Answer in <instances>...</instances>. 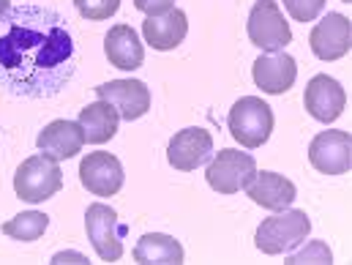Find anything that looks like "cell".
Masks as SVG:
<instances>
[{
    "instance_id": "obj_6",
    "label": "cell",
    "mask_w": 352,
    "mask_h": 265,
    "mask_svg": "<svg viewBox=\"0 0 352 265\" xmlns=\"http://www.w3.org/2000/svg\"><path fill=\"white\" fill-rule=\"evenodd\" d=\"M246 30H249V41L254 47H260L263 52L284 50L292 41L289 22L284 19V14H281L276 0H257L252 6Z\"/></svg>"
},
{
    "instance_id": "obj_26",
    "label": "cell",
    "mask_w": 352,
    "mask_h": 265,
    "mask_svg": "<svg viewBox=\"0 0 352 265\" xmlns=\"http://www.w3.org/2000/svg\"><path fill=\"white\" fill-rule=\"evenodd\" d=\"M8 6H11V0H0V14H3V11L8 8Z\"/></svg>"
},
{
    "instance_id": "obj_1",
    "label": "cell",
    "mask_w": 352,
    "mask_h": 265,
    "mask_svg": "<svg viewBox=\"0 0 352 265\" xmlns=\"http://www.w3.org/2000/svg\"><path fill=\"white\" fill-rule=\"evenodd\" d=\"M77 72L69 19L47 6L19 3L0 14V85L19 98H52Z\"/></svg>"
},
{
    "instance_id": "obj_12",
    "label": "cell",
    "mask_w": 352,
    "mask_h": 265,
    "mask_svg": "<svg viewBox=\"0 0 352 265\" xmlns=\"http://www.w3.org/2000/svg\"><path fill=\"white\" fill-rule=\"evenodd\" d=\"M303 104H306V109H309V115L314 120L333 123L344 112V107H347V93H344L339 80H333L328 74H317L306 85Z\"/></svg>"
},
{
    "instance_id": "obj_20",
    "label": "cell",
    "mask_w": 352,
    "mask_h": 265,
    "mask_svg": "<svg viewBox=\"0 0 352 265\" xmlns=\"http://www.w3.org/2000/svg\"><path fill=\"white\" fill-rule=\"evenodd\" d=\"M134 260L142 265H177L183 263V246L173 235L148 233L134 246Z\"/></svg>"
},
{
    "instance_id": "obj_15",
    "label": "cell",
    "mask_w": 352,
    "mask_h": 265,
    "mask_svg": "<svg viewBox=\"0 0 352 265\" xmlns=\"http://www.w3.org/2000/svg\"><path fill=\"white\" fill-rule=\"evenodd\" d=\"M85 145V134L80 129L77 120H52L44 126V131L38 134V151L47 153L55 162H66L74 159Z\"/></svg>"
},
{
    "instance_id": "obj_14",
    "label": "cell",
    "mask_w": 352,
    "mask_h": 265,
    "mask_svg": "<svg viewBox=\"0 0 352 265\" xmlns=\"http://www.w3.org/2000/svg\"><path fill=\"white\" fill-rule=\"evenodd\" d=\"M295 77H298V63L284 50L265 52L254 61V83H257V88H263L270 96L287 93L295 85Z\"/></svg>"
},
{
    "instance_id": "obj_23",
    "label": "cell",
    "mask_w": 352,
    "mask_h": 265,
    "mask_svg": "<svg viewBox=\"0 0 352 265\" xmlns=\"http://www.w3.org/2000/svg\"><path fill=\"white\" fill-rule=\"evenodd\" d=\"M284 8L289 11V17L295 22H314L322 8H325V0H284Z\"/></svg>"
},
{
    "instance_id": "obj_24",
    "label": "cell",
    "mask_w": 352,
    "mask_h": 265,
    "mask_svg": "<svg viewBox=\"0 0 352 265\" xmlns=\"http://www.w3.org/2000/svg\"><path fill=\"white\" fill-rule=\"evenodd\" d=\"M289 265H300V263H333V255H331V249L322 244V241H311L306 249H300L298 255H292Z\"/></svg>"
},
{
    "instance_id": "obj_16",
    "label": "cell",
    "mask_w": 352,
    "mask_h": 265,
    "mask_svg": "<svg viewBox=\"0 0 352 265\" xmlns=\"http://www.w3.org/2000/svg\"><path fill=\"white\" fill-rule=\"evenodd\" d=\"M104 52L107 61L120 72H134L145 61V47L131 25H115L104 36Z\"/></svg>"
},
{
    "instance_id": "obj_3",
    "label": "cell",
    "mask_w": 352,
    "mask_h": 265,
    "mask_svg": "<svg viewBox=\"0 0 352 265\" xmlns=\"http://www.w3.org/2000/svg\"><path fill=\"white\" fill-rule=\"evenodd\" d=\"M63 189V170L55 159H50L47 153L30 156L16 167L14 176V191L19 200L25 202H44L50 197H55Z\"/></svg>"
},
{
    "instance_id": "obj_9",
    "label": "cell",
    "mask_w": 352,
    "mask_h": 265,
    "mask_svg": "<svg viewBox=\"0 0 352 265\" xmlns=\"http://www.w3.org/2000/svg\"><path fill=\"white\" fill-rule=\"evenodd\" d=\"M309 44H311V52L320 58V61H339L350 52V44H352V25L350 19L339 11H331L325 14L311 36H309Z\"/></svg>"
},
{
    "instance_id": "obj_8",
    "label": "cell",
    "mask_w": 352,
    "mask_h": 265,
    "mask_svg": "<svg viewBox=\"0 0 352 265\" xmlns=\"http://www.w3.org/2000/svg\"><path fill=\"white\" fill-rule=\"evenodd\" d=\"M309 162L325 176H344L352 167L350 131H320L309 145Z\"/></svg>"
},
{
    "instance_id": "obj_27",
    "label": "cell",
    "mask_w": 352,
    "mask_h": 265,
    "mask_svg": "<svg viewBox=\"0 0 352 265\" xmlns=\"http://www.w3.org/2000/svg\"><path fill=\"white\" fill-rule=\"evenodd\" d=\"M344 3H350V0H344Z\"/></svg>"
},
{
    "instance_id": "obj_19",
    "label": "cell",
    "mask_w": 352,
    "mask_h": 265,
    "mask_svg": "<svg viewBox=\"0 0 352 265\" xmlns=\"http://www.w3.org/2000/svg\"><path fill=\"white\" fill-rule=\"evenodd\" d=\"M77 123H80V129H82V134H85V140L90 145H101V142H109L118 134L120 115L109 101L98 98V101L88 104L85 109H80V120Z\"/></svg>"
},
{
    "instance_id": "obj_25",
    "label": "cell",
    "mask_w": 352,
    "mask_h": 265,
    "mask_svg": "<svg viewBox=\"0 0 352 265\" xmlns=\"http://www.w3.org/2000/svg\"><path fill=\"white\" fill-rule=\"evenodd\" d=\"M134 6L148 17H159V14H167L170 8H175V0H134Z\"/></svg>"
},
{
    "instance_id": "obj_21",
    "label": "cell",
    "mask_w": 352,
    "mask_h": 265,
    "mask_svg": "<svg viewBox=\"0 0 352 265\" xmlns=\"http://www.w3.org/2000/svg\"><path fill=\"white\" fill-rule=\"evenodd\" d=\"M50 227V216L47 213H38V211H25L14 219H8L3 224V233L14 241H22V244H30V241H38Z\"/></svg>"
},
{
    "instance_id": "obj_17",
    "label": "cell",
    "mask_w": 352,
    "mask_h": 265,
    "mask_svg": "<svg viewBox=\"0 0 352 265\" xmlns=\"http://www.w3.org/2000/svg\"><path fill=\"white\" fill-rule=\"evenodd\" d=\"M186 33H188V17L180 8H170L167 14H159V17H145L142 22L145 41L159 52L175 50L177 44H183Z\"/></svg>"
},
{
    "instance_id": "obj_13",
    "label": "cell",
    "mask_w": 352,
    "mask_h": 265,
    "mask_svg": "<svg viewBox=\"0 0 352 265\" xmlns=\"http://www.w3.org/2000/svg\"><path fill=\"white\" fill-rule=\"evenodd\" d=\"M96 96L109 101L123 120H137L151 109V90L140 80H112L96 88Z\"/></svg>"
},
{
    "instance_id": "obj_22",
    "label": "cell",
    "mask_w": 352,
    "mask_h": 265,
    "mask_svg": "<svg viewBox=\"0 0 352 265\" xmlns=\"http://www.w3.org/2000/svg\"><path fill=\"white\" fill-rule=\"evenodd\" d=\"M74 6L85 19L98 22V19H109L120 8V0H74Z\"/></svg>"
},
{
    "instance_id": "obj_7",
    "label": "cell",
    "mask_w": 352,
    "mask_h": 265,
    "mask_svg": "<svg viewBox=\"0 0 352 265\" xmlns=\"http://www.w3.org/2000/svg\"><path fill=\"white\" fill-rule=\"evenodd\" d=\"M85 230H88V241L93 244L96 255L104 263H115L123 257V235L126 227L118 222V213L104 205V202H93L85 211Z\"/></svg>"
},
{
    "instance_id": "obj_2",
    "label": "cell",
    "mask_w": 352,
    "mask_h": 265,
    "mask_svg": "<svg viewBox=\"0 0 352 265\" xmlns=\"http://www.w3.org/2000/svg\"><path fill=\"white\" fill-rule=\"evenodd\" d=\"M309 233H311V222H309L306 211L284 208L281 213L263 219V224L257 227L254 244L263 255H287V252L298 249Z\"/></svg>"
},
{
    "instance_id": "obj_4",
    "label": "cell",
    "mask_w": 352,
    "mask_h": 265,
    "mask_svg": "<svg viewBox=\"0 0 352 265\" xmlns=\"http://www.w3.org/2000/svg\"><path fill=\"white\" fill-rule=\"evenodd\" d=\"M227 126L232 131V137L243 145V148H260L267 142L270 131H273V109L265 104L260 96H243L232 104Z\"/></svg>"
},
{
    "instance_id": "obj_5",
    "label": "cell",
    "mask_w": 352,
    "mask_h": 265,
    "mask_svg": "<svg viewBox=\"0 0 352 265\" xmlns=\"http://www.w3.org/2000/svg\"><path fill=\"white\" fill-rule=\"evenodd\" d=\"M257 176V162L252 153H241L235 148H224L216 156H210L208 165V183L213 191L219 194H238L241 189H246L252 183V178Z\"/></svg>"
},
{
    "instance_id": "obj_10",
    "label": "cell",
    "mask_w": 352,
    "mask_h": 265,
    "mask_svg": "<svg viewBox=\"0 0 352 265\" xmlns=\"http://www.w3.org/2000/svg\"><path fill=\"white\" fill-rule=\"evenodd\" d=\"M210 156H213V137H210V131H205L199 126L177 131L167 145V159L180 173H191V170L208 165Z\"/></svg>"
},
{
    "instance_id": "obj_18",
    "label": "cell",
    "mask_w": 352,
    "mask_h": 265,
    "mask_svg": "<svg viewBox=\"0 0 352 265\" xmlns=\"http://www.w3.org/2000/svg\"><path fill=\"white\" fill-rule=\"evenodd\" d=\"M246 191L257 205H263L267 211H284L298 197V189H295V183L289 178L278 176V173H267V170L252 178Z\"/></svg>"
},
{
    "instance_id": "obj_11",
    "label": "cell",
    "mask_w": 352,
    "mask_h": 265,
    "mask_svg": "<svg viewBox=\"0 0 352 265\" xmlns=\"http://www.w3.org/2000/svg\"><path fill=\"white\" fill-rule=\"evenodd\" d=\"M80 180L82 186L88 189L90 194L96 197H112L120 191L123 186V165L118 156L107 153V151H96V153H88L80 165Z\"/></svg>"
}]
</instances>
